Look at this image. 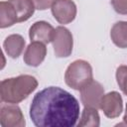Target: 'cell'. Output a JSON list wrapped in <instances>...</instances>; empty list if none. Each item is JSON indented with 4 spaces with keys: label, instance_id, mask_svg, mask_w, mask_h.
I'll list each match as a JSON object with an SVG mask.
<instances>
[{
    "label": "cell",
    "instance_id": "6da1fadb",
    "mask_svg": "<svg viewBox=\"0 0 127 127\" xmlns=\"http://www.w3.org/2000/svg\"><path fill=\"white\" fill-rule=\"evenodd\" d=\"M30 117L37 127H72L79 118V103L66 90L50 86L34 96Z\"/></svg>",
    "mask_w": 127,
    "mask_h": 127
},
{
    "label": "cell",
    "instance_id": "7a4b0ae2",
    "mask_svg": "<svg viewBox=\"0 0 127 127\" xmlns=\"http://www.w3.org/2000/svg\"><path fill=\"white\" fill-rule=\"evenodd\" d=\"M38 86V80L33 75L21 74L1 81V101L19 103L26 99Z\"/></svg>",
    "mask_w": 127,
    "mask_h": 127
},
{
    "label": "cell",
    "instance_id": "3957f363",
    "mask_svg": "<svg viewBox=\"0 0 127 127\" xmlns=\"http://www.w3.org/2000/svg\"><path fill=\"white\" fill-rule=\"evenodd\" d=\"M92 79V67L89 63L83 60L72 62L67 66L64 73V81L66 85L75 90H80Z\"/></svg>",
    "mask_w": 127,
    "mask_h": 127
},
{
    "label": "cell",
    "instance_id": "277c9868",
    "mask_svg": "<svg viewBox=\"0 0 127 127\" xmlns=\"http://www.w3.org/2000/svg\"><path fill=\"white\" fill-rule=\"evenodd\" d=\"M52 43L56 57L67 58L71 55L73 47L72 35L65 27L59 26L56 28Z\"/></svg>",
    "mask_w": 127,
    "mask_h": 127
},
{
    "label": "cell",
    "instance_id": "5b68a950",
    "mask_svg": "<svg viewBox=\"0 0 127 127\" xmlns=\"http://www.w3.org/2000/svg\"><path fill=\"white\" fill-rule=\"evenodd\" d=\"M79 91L80 100L84 106L93 107L96 109L100 107V101L102 96L104 95V88L98 81L92 79Z\"/></svg>",
    "mask_w": 127,
    "mask_h": 127
},
{
    "label": "cell",
    "instance_id": "8992f818",
    "mask_svg": "<svg viewBox=\"0 0 127 127\" xmlns=\"http://www.w3.org/2000/svg\"><path fill=\"white\" fill-rule=\"evenodd\" d=\"M52 14L60 24L71 23L76 16V5L72 0H55Z\"/></svg>",
    "mask_w": 127,
    "mask_h": 127
},
{
    "label": "cell",
    "instance_id": "52a82bcc",
    "mask_svg": "<svg viewBox=\"0 0 127 127\" xmlns=\"http://www.w3.org/2000/svg\"><path fill=\"white\" fill-rule=\"evenodd\" d=\"M0 124L2 127H24L26 122L18 105H2L0 110Z\"/></svg>",
    "mask_w": 127,
    "mask_h": 127
},
{
    "label": "cell",
    "instance_id": "ba28073f",
    "mask_svg": "<svg viewBox=\"0 0 127 127\" xmlns=\"http://www.w3.org/2000/svg\"><path fill=\"white\" fill-rule=\"evenodd\" d=\"M99 108L108 118L112 119L118 117L123 110V100L120 93L117 91H111L104 94L101 98Z\"/></svg>",
    "mask_w": 127,
    "mask_h": 127
},
{
    "label": "cell",
    "instance_id": "9c48e42d",
    "mask_svg": "<svg viewBox=\"0 0 127 127\" xmlns=\"http://www.w3.org/2000/svg\"><path fill=\"white\" fill-rule=\"evenodd\" d=\"M54 27L46 21H38L35 22L30 30H29V37L31 42H41L43 44H49L53 41L55 35Z\"/></svg>",
    "mask_w": 127,
    "mask_h": 127
},
{
    "label": "cell",
    "instance_id": "30bf717a",
    "mask_svg": "<svg viewBox=\"0 0 127 127\" xmlns=\"http://www.w3.org/2000/svg\"><path fill=\"white\" fill-rule=\"evenodd\" d=\"M47 48L41 42H31L24 54V62L30 66H39L45 60Z\"/></svg>",
    "mask_w": 127,
    "mask_h": 127
},
{
    "label": "cell",
    "instance_id": "8fae6325",
    "mask_svg": "<svg viewBox=\"0 0 127 127\" xmlns=\"http://www.w3.org/2000/svg\"><path fill=\"white\" fill-rule=\"evenodd\" d=\"M26 42L24 38L19 34H13L8 36L3 43L6 54L12 59H17L22 54Z\"/></svg>",
    "mask_w": 127,
    "mask_h": 127
},
{
    "label": "cell",
    "instance_id": "7c38bea8",
    "mask_svg": "<svg viewBox=\"0 0 127 127\" xmlns=\"http://www.w3.org/2000/svg\"><path fill=\"white\" fill-rule=\"evenodd\" d=\"M18 23V16L9 1L0 2V28L4 29Z\"/></svg>",
    "mask_w": 127,
    "mask_h": 127
},
{
    "label": "cell",
    "instance_id": "4fadbf2b",
    "mask_svg": "<svg viewBox=\"0 0 127 127\" xmlns=\"http://www.w3.org/2000/svg\"><path fill=\"white\" fill-rule=\"evenodd\" d=\"M14 7L17 16L18 22H24L31 18L35 12V4L33 0H8Z\"/></svg>",
    "mask_w": 127,
    "mask_h": 127
},
{
    "label": "cell",
    "instance_id": "5bb4252c",
    "mask_svg": "<svg viewBox=\"0 0 127 127\" xmlns=\"http://www.w3.org/2000/svg\"><path fill=\"white\" fill-rule=\"evenodd\" d=\"M112 42L121 49L127 48V22L119 21L113 25L110 31Z\"/></svg>",
    "mask_w": 127,
    "mask_h": 127
},
{
    "label": "cell",
    "instance_id": "9a60e30c",
    "mask_svg": "<svg viewBox=\"0 0 127 127\" xmlns=\"http://www.w3.org/2000/svg\"><path fill=\"white\" fill-rule=\"evenodd\" d=\"M78 127H98L100 125V117L96 108L86 107L82 110L80 121L78 122Z\"/></svg>",
    "mask_w": 127,
    "mask_h": 127
},
{
    "label": "cell",
    "instance_id": "2e32d148",
    "mask_svg": "<svg viewBox=\"0 0 127 127\" xmlns=\"http://www.w3.org/2000/svg\"><path fill=\"white\" fill-rule=\"evenodd\" d=\"M116 79L120 89L127 95V65H120L116 69Z\"/></svg>",
    "mask_w": 127,
    "mask_h": 127
},
{
    "label": "cell",
    "instance_id": "e0dca14e",
    "mask_svg": "<svg viewBox=\"0 0 127 127\" xmlns=\"http://www.w3.org/2000/svg\"><path fill=\"white\" fill-rule=\"evenodd\" d=\"M113 9L121 15H127V0H111Z\"/></svg>",
    "mask_w": 127,
    "mask_h": 127
},
{
    "label": "cell",
    "instance_id": "ac0fdd59",
    "mask_svg": "<svg viewBox=\"0 0 127 127\" xmlns=\"http://www.w3.org/2000/svg\"><path fill=\"white\" fill-rule=\"evenodd\" d=\"M55 0H33L36 9L38 10H46L52 7Z\"/></svg>",
    "mask_w": 127,
    "mask_h": 127
},
{
    "label": "cell",
    "instance_id": "d6986e66",
    "mask_svg": "<svg viewBox=\"0 0 127 127\" xmlns=\"http://www.w3.org/2000/svg\"><path fill=\"white\" fill-rule=\"evenodd\" d=\"M118 125H127V104H126V109H125V114L123 117V123H120Z\"/></svg>",
    "mask_w": 127,
    "mask_h": 127
}]
</instances>
